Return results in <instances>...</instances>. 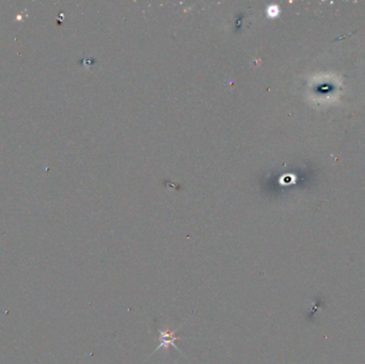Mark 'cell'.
Listing matches in <instances>:
<instances>
[{
	"instance_id": "cell-1",
	"label": "cell",
	"mask_w": 365,
	"mask_h": 364,
	"mask_svg": "<svg viewBox=\"0 0 365 364\" xmlns=\"http://www.w3.org/2000/svg\"><path fill=\"white\" fill-rule=\"evenodd\" d=\"M176 331H178V329H176L175 331H172V332H170L168 329L158 330V332H159V335H160V344H159V346H157L155 351L159 350L160 348H166V349L168 350V348L170 346L174 347L176 350H178V348L175 346V343H174L176 340H179L178 336H175Z\"/></svg>"
}]
</instances>
